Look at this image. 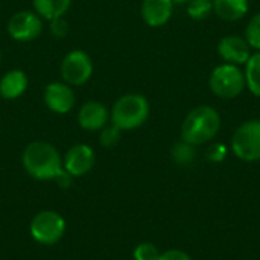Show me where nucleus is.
Segmentation results:
<instances>
[{
  "label": "nucleus",
  "mask_w": 260,
  "mask_h": 260,
  "mask_svg": "<svg viewBox=\"0 0 260 260\" xmlns=\"http://www.w3.org/2000/svg\"><path fill=\"white\" fill-rule=\"evenodd\" d=\"M21 163L24 171L40 181L55 180L62 171V158L58 149L44 140L29 143L21 154Z\"/></svg>",
  "instance_id": "nucleus-1"
},
{
  "label": "nucleus",
  "mask_w": 260,
  "mask_h": 260,
  "mask_svg": "<svg viewBox=\"0 0 260 260\" xmlns=\"http://www.w3.org/2000/svg\"><path fill=\"white\" fill-rule=\"evenodd\" d=\"M221 128V116L210 105L193 108L183 120L181 139L195 146L213 140Z\"/></svg>",
  "instance_id": "nucleus-2"
},
{
  "label": "nucleus",
  "mask_w": 260,
  "mask_h": 260,
  "mask_svg": "<svg viewBox=\"0 0 260 260\" xmlns=\"http://www.w3.org/2000/svg\"><path fill=\"white\" fill-rule=\"evenodd\" d=\"M149 101L140 93H126L120 96L111 111L110 120L122 131H131L140 128L149 117Z\"/></svg>",
  "instance_id": "nucleus-3"
},
{
  "label": "nucleus",
  "mask_w": 260,
  "mask_h": 260,
  "mask_svg": "<svg viewBox=\"0 0 260 260\" xmlns=\"http://www.w3.org/2000/svg\"><path fill=\"white\" fill-rule=\"evenodd\" d=\"M209 87L212 93L221 99H235L247 87L244 70H241L239 66L224 62L212 70Z\"/></svg>",
  "instance_id": "nucleus-4"
},
{
  "label": "nucleus",
  "mask_w": 260,
  "mask_h": 260,
  "mask_svg": "<svg viewBox=\"0 0 260 260\" xmlns=\"http://www.w3.org/2000/svg\"><path fill=\"white\" fill-rule=\"evenodd\" d=\"M29 233L41 245H55L66 233V221L53 210H43L32 218Z\"/></svg>",
  "instance_id": "nucleus-5"
},
{
  "label": "nucleus",
  "mask_w": 260,
  "mask_h": 260,
  "mask_svg": "<svg viewBox=\"0 0 260 260\" xmlns=\"http://www.w3.org/2000/svg\"><path fill=\"white\" fill-rule=\"evenodd\" d=\"M233 154L244 161L260 160V119L242 123L232 137Z\"/></svg>",
  "instance_id": "nucleus-6"
},
{
  "label": "nucleus",
  "mask_w": 260,
  "mask_h": 260,
  "mask_svg": "<svg viewBox=\"0 0 260 260\" xmlns=\"http://www.w3.org/2000/svg\"><path fill=\"white\" fill-rule=\"evenodd\" d=\"M59 72L62 82L72 87H81L87 84L93 75V61L88 53L75 49L62 58Z\"/></svg>",
  "instance_id": "nucleus-7"
},
{
  "label": "nucleus",
  "mask_w": 260,
  "mask_h": 260,
  "mask_svg": "<svg viewBox=\"0 0 260 260\" xmlns=\"http://www.w3.org/2000/svg\"><path fill=\"white\" fill-rule=\"evenodd\" d=\"M9 37L18 43H29L37 40L43 32V18L35 11H18L6 24Z\"/></svg>",
  "instance_id": "nucleus-8"
},
{
  "label": "nucleus",
  "mask_w": 260,
  "mask_h": 260,
  "mask_svg": "<svg viewBox=\"0 0 260 260\" xmlns=\"http://www.w3.org/2000/svg\"><path fill=\"white\" fill-rule=\"evenodd\" d=\"M43 101H44V105L52 113L67 114L73 110L76 98H75V91L72 85L62 81H55L44 87Z\"/></svg>",
  "instance_id": "nucleus-9"
},
{
  "label": "nucleus",
  "mask_w": 260,
  "mask_h": 260,
  "mask_svg": "<svg viewBox=\"0 0 260 260\" xmlns=\"http://www.w3.org/2000/svg\"><path fill=\"white\" fill-rule=\"evenodd\" d=\"M96 161L94 151L85 145V143H78L73 145L64 155L62 158V169L69 172L73 178L82 177L88 174Z\"/></svg>",
  "instance_id": "nucleus-10"
},
{
  "label": "nucleus",
  "mask_w": 260,
  "mask_h": 260,
  "mask_svg": "<svg viewBox=\"0 0 260 260\" xmlns=\"http://www.w3.org/2000/svg\"><path fill=\"white\" fill-rule=\"evenodd\" d=\"M218 53L229 64L245 66V62L251 56V47L245 38L238 37V35H227L219 40Z\"/></svg>",
  "instance_id": "nucleus-11"
},
{
  "label": "nucleus",
  "mask_w": 260,
  "mask_h": 260,
  "mask_svg": "<svg viewBox=\"0 0 260 260\" xmlns=\"http://www.w3.org/2000/svg\"><path fill=\"white\" fill-rule=\"evenodd\" d=\"M110 122V110L98 101L85 102L78 111V123L84 131H101Z\"/></svg>",
  "instance_id": "nucleus-12"
},
{
  "label": "nucleus",
  "mask_w": 260,
  "mask_h": 260,
  "mask_svg": "<svg viewBox=\"0 0 260 260\" xmlns=\"http://www.w3.org/2000/svg\"><path fill=\"white\" fill-rule=\"evenodd\" d=\"M174 12L172 0H143L140 6V15L149 27L165 26Z\"/></svg>",
  "instance_id": "nucleus-13"
},
{
  "label": "nucleus",
  "mask_w": 260,
  "mask_h": 260,
  "mask_svg": "<svg viewBox=\"0 0 260 260\" xmlns=\"http://www.w3.org/2000/svg\"><path fill=\"white\" fill-rule=\"evenodd\" d=\"M29 85L27 75L20 69H12L6 72L0 79V96L6 101L18 99Z\"/></svg>",
  "instance_id": "nucleus-14"
},
{
  "label": "nucleus",
  "mask_w": 260,
  "mask_h": 260,
  "mask_svg": "<svg viewBox=\"0 0 260 260\" xmlns=\"http://www.w3.org/2000/svg\"><path fill=\"white\" fill-rule=\"evenodd\" d=\"M248 0H213L215 14L225 21H238L248 12Z\"/></svg>",
  "instance_id": "nucleus-15"
},
{
  "label": "nucleus",
  "mask_w": 260,
  "mask_h": 260,
  "mask_svg": "<svg viewBox=\"0 0 260 260\" xmlns=\"http://www.w3.org/2000/svg\"><path fill=\"white\" fill-rule=\"evenodd\" d=\"M72 0H32L34 11L44 20L64 17L70 9Z\"/></svg>",
  "instance_id": "nucleus-16"
},
{
  "label": "nucleus",
  "mask_w": 260,
  "mask_h": 260,
  "mask_svg": "<svg viewBox=\"0 0 260 260\" xmlns=\"http://www.w3.org/2000/svg\"><path fill=\"white\" fill-rule=\"evenodd\" d=\"M244 75H245L247 88L254 96L260 98V52L251 53V56L245 62Z\"/></svg>",
  "instance_id": "nucleus-17"
},
{
  "label": "nucleus",
  "mask_w": 260,
  "mask_h": 260,
  "mask_svg": "<svg viewBox=\"0 0 260 260\" xmlns=\"http://www.w3.org/2000/svg\"><path fill=\"white\" fill-rule=\"evenodd\" d=\"M172 160L180 166H189L197 158V148L192 143H187L181 139V142L175 143L171 151Z\"/></svg>",
  "instance_id": "nucleus-18"
},
{
  "label": "nucleus",
  "mask_w": 260,
  "mask_h": 260,
  "mask_svg": "<svg viewBox=\"0 0 260 260\" xmlns=\"http://www.w3.org/2000/svg\"><path fill=\"white\" fill-rule=\"evenodd\" d=\"M213 11V0H190L187 3V15L192 20H204Z\"/></svg>",
  "instance_id": "nucleus-19"
},
{
  "label": "nucleus",
  "mask_w": 260,
  "mask_h": 260,
  "mask_svg": "<svg viewBox=\"0 0 260 260\" xmlns=\"http://www.w3.org/2000/svg\"><path fill=\"white\" fill-rule=\"evenodd\" d=\"M245 40L251 49L260 52V12L251 17L245 27Z\"/></svg>",
  "instance_id": "nucleus-20"
},
{
  "label": "nucleus",
  "mask_w": 260,
  "mask_h": 260,
  "mask_svg": "<svg viewBox=\"0 0 260 260\" xmlns=\"http://www.w3.org/2000/svg\"><path fill=\"white\" fill-rule=\"evenodd\" d=\"M120 137H122V129H119L116 125L113 123H108L105 125L102 129H101V134H99V143L104 146V148H114L119 142H120Z\"/></svg>",
  "instance_id": "nucleus-21"
},
{
  "label": "nucleus",
  "mask_w": 260,
  "mask_h": 260,
  "mask_svg": "<svg viewBox=\"0 0 260 260\" xmlns=\"http://www.w3.org/2000/svg\"><path fill=\"white\" fill-rule=\"evenodd\" d=\"M160 251L158 248L151 244V242H142L134 248L133 257L134 260H158L160 259Z\"/></svg>",
  "instance_id": "nucleus-22"
},
{
  "label": "nucleus",
  "mask_w": 260,
  "mask_h": 260,
  "mask_svg": "<svg viewBox=\"0 0 260 260\" xmlns=\"http://www.w3.org/2000/svg\"><path fill=\"white\" fill-rule=\"evenodd\" d=\"M50 32L56 37V38H64L69 32V24L66 21L64 17H58V18H53L50 20Z\"/></svg>",
  "instance_id": "nucleus-23"
},
{
  "label": "nucleus",
  "mask_w": 260,
  "mask_h": 260,
  "mask_svg": "<svg viewBox=\"0 0 260 260\" xmlns=\"http://www.w3.org/2000/svg\"><path fill=\"white\" fill-rule=\"evenodd\" d=\"M225 155H227V148L222 143H215L207 152V158L210 161H215V163L222 161L225 158Z\"/></svg>",
  "instance_id": "nucleus-24"
},
{
  "label": "nucleus",
  "mask_w": 260,
  "mask_h": 260,
  "mask_svg": "<svg viewBox=\"0 0 260 260\" xmlns=\"http://www.w3.org/2000/svg\"><path fill=\"white\" fill-rule=\"evenodd\" d=\"M158 260H192V257L183 250H168L160 254Z\"/></svg>",
  "instance_id": "nucleus-25"
},
{
  "label": "nucleus",
  "mask_w": 260,
  "mask_h": 260,
  "mask_svg": "<svg viewBox=\"0 0 260 260\" xmlns=\"http://www.w3.org/2000/svg\"><path fill=\"white\" fill-rule=\"evenodd\" d=\"M61 189H67V187H70V184H72V181H73V177L69 174V172H66L64 169L55 177V180H53Z\"/></svg>",
  "instance_id": "nucleus-26"
},
{
  "label": "nucleus",
  "mask_w": 260,
  "mask_h": 260,
  "mask_svg": "<svg viewBox=\"0 0 260 260\" xmlns=\"http://www.w3.org/2000/svg\"><path fill=\"white\" fill-rule=\"evenodd\" d=\"M174 5H184V3H189L190 0H172Z\"/></svg>",
  "instance_id": "nucleus-27"
},
{
  "label": "nucleus",
  "mask_w": 260,
  "mask_h": 260,
  "mask_svg": "<svg viewBox=\"0 0 260 260\" xmlns=\"http://www.w3.org/2000/svg\"><path fill=\"white\" fill-rule=\"evenodd\" d=\"M0 59H2V52H0Z\"/></svg>",
  "instance_id": "nucleus-28"
}]
</instances>
